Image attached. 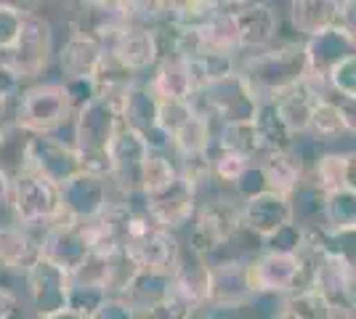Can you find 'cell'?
Instances as JSON below:
<instances>
[{
  "label": "cell",
  "instance_id": "cell-58",
  "mask_svg": "<svg viewBox=\"0 0 356 319\" xmlns=\"http://www.w3.org/2000/svg\"><path fill=\"white\" fill-rule=\"evenodd\" d=\"M346 186L356 192V149L346 152Z\"/></svg>",
  "mask_w": 356,
  "mask_h": 319
},
{
  "label": "cell",
  "instance_id": "cell-20",
  "mask_svg": "<svg viewBox=\"0 0 356 319\" xmlns=\"http://www.w3.org/2000/svg\"><path fill=\"white\" fill-rule=\"evenodd\" d=\"M232 19L237 27V43L242 54L261 51L280 40L282 19H280V11L266 0H250L248 6L232 11Z\"/></svg>",
  "mask_w": 356,
  "mask_h": 319
},
{
  "label": "cell",
  "instance_id": "cell-44",
  "mask_svg": "<svg viewBox=\"0 0 356 319\" xmlns=\"http://www.w3.org/2000/svg\"><path fill=\"white\" fill-rule=\"evenodd\" d=\"M200 309H202V306H194L192 301H186V298H184L178 290H173V285H170L168 295H165L157 306H152L147 314H144V319H194Z\"/></svg>",
  "mask_w": 356,
  "mask_h": 319
},
{
  "label": "cell",
  "instance_id": "cell-32",
  "mask_svg": "<svg viewBox=\"0 0 356 319\" xmlns=\"http://www.w3.org/2000/svg\"><path fill=\"white\" fill-rule=\"evenodd\" d=\"M168 3H170L168 24L181 32L202 30L216 16H221L226 11L218 0H168Z\"/></svg>",
  "mask_w": 356,
  "mask_h": 319
},
{
  "label": "cell",
  "instance_id": "cell-64",
  "mask_svg": "<svg viewBox=\"0 0 356 319\" xmlns=\"http://www.w3.org/2000/svg\"><path fill=\"white\" fill-rule=\"evenodd\" d=\"M138 319H144V317H138Z\"/></svg>",
  "mask_w": 356,
  "mask_h": 319
},
{
  "label": "cell",
  "instance_id": "cell-61",
  "mask_svg": "<svg viewBox=\"0 0 356 319\" xmlns=\"http://www.w3.org/2000/svg\"><path fill=\"white\" fill-rule=\"evenodd\" d=\"M226 11H237V8H242V6H248L250 0H218Z\"/></svg>",
  "mask_w": 356,
  "mask_h": 319
},
{
  "label": "cell",
  "instance_id": "cell-33",
  "mask_svg": "<svg viewBox=\"0 0 356 319\" xmlns=\"http://www.w3.org/2000/svg\"><path fill=\"white\" fill-rule=\"evenodd\" d=\"M216 147L226 149V152H237L242 157H250V160H261L266 149H264V141L258 136L252 120L248 122H221L216 128Z\"/></svg>",
  "mask_w": 356,
  "mask_h": 319
},
{
  "label": "cell",
  "instance_id": "cell-24",
  "mask_svg": "<svg viewBox=\"0 0 356 319\" xmlns=\"http://www.w3.org/2000/svg\"><path fill=\"white\" fill-rule=\"evenodd\" d=\"M40 259V234L16 224H0V274L24 277Z\"/></svg>",
  "mask_w": 356,
  "mask_h": 319
},
{
  "label": "cell",
  "instance_id": "cell-12",
  "mask_svg": "<svg viewBox=\"0 0 356 319\" xmlns=\"http://www.w3.org/2000/svg\"><path fill=\"white\" fill-rule=\"evenodd\" d=\"M250 282L255 295H287L293 290L306 288L303 259L298 253L282 250H261L250 259Z\"/></svg>",
  "mask_w": 356,
  "mask_h": 319
},
{
  "label": "cell",
  "instance_id": "cell-42",
  "mask_svg": "<svg viewBox=\"0 0 356 319\" xmlns=\"http://www.w3.org/2000/svg\"><path fill=\"white\" fill-rule=\"evenodd\" d=\"M306 179L316 183L322 192L346 186V152H322V157L309 167Z\"/></svg>",
  "mask_w": 356,
  "mask_h": 319
},
{
  "label": "cell",
  "instance_id": "cell-17",
  "mask_svg": "<svg viewBox=\"0 0 356 319\" xmlns=\"http://www.w3.org/2000/svg\"><path fill=\"white\" fill-rule=\"evenodd\" d=\"M197 205H200V195L194 192L192 183H186L181 176L170 186H165L163 192L141 199V208L149 218L176 234H181V229L192 224Z\"/></svg>",
  "mask_w": 356,
  "mask_h": 319
},
{
  "label": "cell",
  "instance_id": "cell-48",
  "mask_svg": "<svg viewBox=\"0 0 356 319\" xmlns=\"http://www.w3.org/2000/svg\"><path fill=\"white\" fill-rule=\"evenodd\" d=\"M330 80V91L338 99H356V54L346 56L341 64L332 67V72L327 75Z\"/></svg>",
  "mask_w": 356,
  "mask_h": 319
},
{
  "label": "cell",
  "instance_id": "cell-18",
  "mask_svg": "<svg viewBox=\"0 0 356 319\" xmlns=\"http://www.w3.org/2000/svg\"><path fill=\"white\" fill-rule=\"evenodd\" d=\"M134 208L136 205L125 202V199H112L96 218H90V221L83 224L86 237H88V245H90V253H99V256H118V253H125Z\"/></svg>",
  "mask_w": 356,
  "mask_h": 319
},
{
  "label": "cell",
  "instance_id": "cell-2",
  "mask_svg": "<svg viewBox=\"0 0 356 319\" xmlns=\"http://www.w3.org/2000/svg\"><path fill=\"white\" fill-rule=\"evenodd\" d=\"M120 125V106L109 99H93L88 106L74 112L72 117V147L80 154L83 170L99 173L109 179V149L118 136Z\"/></svg>",
  "mask_w": 356,
  "mask_h": 319
},
{
  "label": "cell",
  "instance_id": "cell-36",
  "mask_svg": "<svg viewBox=\"0 0 356 319\" xmlns=\"http://www.w3.org/2000/svg\"><path fill=\"white\" fill-rule=\"evenodd\" d=\"M189 67H192L197 91H202L210 83H218L223 77L237 72L239 54H232V51H202L197 56H189Z\"/></svg>",
  "mask_w": 356,
  "mask_h": 319
},
{
  "label": "cell",
  "instance_id": "cell-13",
  "mask_svg": "<svg viewBox=\"0 0 356 319\" xmlns=\"http://www.w3.org/2000/svg\"><path fill=\"white\" fill-rule=\"evenodd\" d=\"M24 170L40 173L43 179L61 186L83 170V163L70 138H61L59 133H32Z\"/></svg>",
  "mask_w": 356,
  "mask_h": 319
},
{
  "label": "cell",
  "instance_id": "cell-59",
  "mask_svg": "<svg viewBox=\"0 0 356 319\" xmlns=\"http://www.w3.org/2000/svg\"><path fill=\"white\" fill-rule=\"evenodd\" d=\"M11 176L0 167V208H8V197H11Z\"/></svg>",
  "mask_w": 356,
  "mask_h": 319
},
{
  "label": "cell",
  "instance_id": "cell-49",
  "mask_svg": "<svg viewBox=\"0 0 356 319\" xmlns=\"http://www.w3.org/2000/svg\"><path fill=\"white\" fill-rule=\"evenodd\" d=\"M194 112H197V106L192 99H160V125L170 133V138Z\"/></svg>",
  "mask_w": 356,
  "mask_h": 319
},
{
  "label": "cell",
  "instance_id": "cell-38",
  "mask_svg": "<svg viewBox=\"0 0 356 319\" xmlns=\"http://www.w3.org/2000/svg\"><path fill=\"white\" fill-rule=\"evenodd\" d=\"M115 8L120 11L122 22L128 27L157 30L170 16V3L168 0H115Z\"/></svg>",
  "mask_w": 356,
  "mask_h": 319
},
{
  "label": "cell",
  "instance_id": "cell-1",
  "mask_svg": "<svg viewBox=\"0 0 356 319\" xmlns=\"http://www.w3.org/2000/svg\"><path fill=\"white\" fill-rule=\"evenodd\" d=\"M237 72L250 83V88L261 99H271L306 77V40H277L261 51H239Z\"/></svg>",
  "mask_w": 356,
  "mask_h": 319
},
{
  "label": "cell",
  "instance_id": "cell-28",
  "mask_svg": "<svg viewBox=\"0 0 356 319\" xmlns=\"http://www.w3.org/2000/svg\"><path fill=\"white\" fill-rule=\"evenodd\" d=\"M261 167L266 173V181L271 192L280 195H293L300 183L306 181V165L296 154V149H277V152H266L261 160Z\"/></svg>",
  "mask_w": 356,
  "mask_h": 319
},
{
  "label": "cell",
  "instance_id": "cell-62",
  "mask_svg": "<svg viewBox=\"0 0 356 319\" xmlns=\"http://www.w3.org/2000/svg\"><path fill=\"white\" fill-rule=\"evenodd\" d=\"M338 6H346V3H356V0H335Z\"/></svg>",
  "mask_w": 356,
  "mask_h": 319
},
{
  "label": "cell",
  "instance_id": "cell-41",
  "mask_svg": "<svg viewBox=\"0 0 356 319\" xmlns=\"http://www.w3.org/2000/svg\"><path fill=\"white\" fill-rule=\"evenodd\" d=\"M325 229L343 231L356 229V192L348 186L332 189L325 195Z\"/></svg>",
  "mask_w": 356,
  "mask_h": 319
},
{
  "label": "cell",
  "instance_id": "cell-56",
  "mask_svg": "<svg viewBox=\"0 0 356 319\" xmlns=\"http://www.w3.org/2000/svg\"><path fill=\"white\" fill-rule=\"evenodd\" d=\"M332 99H335V101H338V106H341L348 136L356 138V99H338V96H332Z\"/></svg>",
  "mask_w": 356,
  "mask_h": 319
},
{
  "label": "cell",
  "instance_id": "cell-31",
  "mask_svg": "<svg viewBox=\"0 0 356 319\" xmlns=\"http://www.w3.org/2000/svg\"><path fill=\"white\" fill-rule=\"evenodd\" d=\"M170 285H173V272L138 269L128 282V288L122 290V298L138 311V317H144L152 306H157L168 295Z\"/></svg>",
  "mask_w": 356,
  "mask_h": 319
},
{
  "label": "cell",
  "instance_id": "cell-27",
  "mask_svg": "<svg viewBox=\"0 0 356 319\" xmlns=\"http://www.w3.org/2000/svg\"><path fill=\"white\" fill-rule=\"evenodd\" d=\"M290 24L298 38L309 40L319 32L330 30L341 19V6L335 0H290Z\"/></svg>",
  "mask_w": 356,
  "mask_h": 319
},
{
  "label": "cell",
  "instance_id": "cell-4",
  "mask_svg": "<svg viewBox=\"0 0 356 319\" xmlns=\"http://www.w3.org/2000/svg\"><path fill=\"white\" fill-rule=\"evenodd\" d=\"M72 106L61 80H40L22 88L14 106V122L27 133H59L72 125Z\"/></svg>",
  "mask_w": 356,
  "mask_h": 319
},
{
  "label": "cell",
  "instance_id": "cell-57",
  "mask_svg": "<svg viewBox=\"0 0 356 319\" xmlns=\"http://www.w3.org/2000/svg\"><path fill=\"white\" fill-rule=\"evenodd\" d=\"M338 22L354 35V40H356V3H346V6H341V19H338Z\"/></svg>",
  "mask_w": 356,
  "mask_h": 319
},
{
  "label": "cell",
  "instance_id": "cell-10",
  "mask_svg": "<svg viewBox=\"0 0 356 319\" xmlns=\"http://www.w3.org/2000/svg\"><path fill=\"white\" fill-rule=\"evenodd\" d=\"M147 141L141 133L120 125L118 136L109 149V181L115 186L120 199L141 208V167L149 157Z\"/></svg>",
  "mask_w": 356,
  "mask_h": 319
},
{
  "label": "cell",
  "instance_id": "cell-3",
  "mask_svg": "<svg viewBox=\"0 0 356 319\" xmlns=\"http://www.w3.org/2000/svg\"><path fill=\"white\" fill-rule=\"evenodd\" d=\"M239 205H242L239 199H234L232 195H221V192H213L210 197L200 199L192 224L186 227L184 247L202 261L210 253H216L223 243H229L237 234L242 224Z\"/></svg>",
  "mask_w": 356,
  "mask_h": 319
},
{
  "label": "cell",
  "instance_id": "cell-9",
  "mask_svg": "<svg viewBox=\"0 0 356 319\" xmlns=\"http://www.w3.org/2000/svg\"><path fill=\"white\" fill-rule=\"evenodd\" d=\"M120 120L125 128L141 133L152 152H173V138L160 125V96L149 85L147 77H138L120 101Z\"/></svg>",
  "mask_w": 356,
  "mask_h": 319
},
{
  "label": "cell",
  "instance_id": "cell-52",
  "mask_svg": "<svg viewBox=\"0 0 356 319\" xmlns=\"http://www.w3.org/2000/svg\"><path fill=\"white\" fill-rule=\"evenodd\" d=\"M90 319H138V311L122 295H106V301L90 314Z\"/></svg>",
  "mask_w": 356,
  "mask_h": 319
},
{
  "label": "cell",
  "instance_id": "cell-16",
  "mask_svg": "<svg viewBox=\"0 0 356 319\" xmlns=\"http://www.w3.org/2000/svg\"><path fill=\"white\" fill-rule=\"evenodd\" d=\"M59 192L61 211L67 213V215H72L74 221H80V224L96 218L112 199H120L115 186H112V181L106 176L88 173V170H80L70 181H64L59 186Z\"/></svg>",
  "mask_w": 356,
  "mask_h": 319
},
{
  "label": "cell",
  "instance_id": "cell-51",
  "mask_svg": "<svg viewBox=\"0 0 356 319\" xmlns=\"http://www.w3.org/2000/svg\"><path fill=\"white\" fill-rule=\"evenodd\" d=\"M61 83H64V91H67L72 112H80L93 99H99V88H96V80L93 77H72V80H61Z\"/></svg>",
  "mask_w": 356,
  "mask_h": 319
},
{
  "label": "cell",
  "instance_id": "cell-14",
  "mask_svg": "<svg viewBox=\"0 0 356 319\" xmlns=\"http://www.w3.org/2000/svg\"><path fill=\"white\" fill-rule=\"evenodd\" d=\"M90 256V245L80 221L61 211V215L40 231V259L74 274Z\"/></svg>",
  "mask_w": 356,
  "mask_h": 319
},
{
  "label": "cell",
  "instance_id": "cell-39",
  "mask_svg": "<svg viewBox=\"0 0 356 319\" xmlns=\"http://www.w3.org/2000/svg\"><path fill=\"white\" fill-rule=\"evenodd\" d=\"M178 179V165L176 157L170 152H149V157L144 160L141 167V199L149 195L163 192L165 186Z\"/></svg>",
  "mask_w": 356,
  "mask_h": 319
},
{
  "label": "cell",
  "instance_id": "cell-19",
  "mask_svg": "<svg viewBox=\"0 0 356 319\" xmlns=\"http://www.w3.org/2000/svg\"><path fill=\"white\" fill-rule=\"evenodd\" d=\"M106 51L138 77H147L157 67V61L163 59L160 35L149 27H122L106 43Z\"/></svg>",
  "mask_w": 356,
  "mask_h": 319
},
{
  "label": "cell",
  "instance_id": "cell-34",
  "mask_svg": "<svg viewBox=\"0 0 356 319\" xmlns=\"http://www.w3.org/2000/svg\"><path fill=\"white\" fill-rule=\"evenodd\" d=\"M271 319H332V306L314 288H300L282 295Z\"/></svg>",
  "mask_w": 356,
  "mask_h": 319
},
{
  "label": "cell",
  "instance_id": "cell-46",
  "mask_svg": "<svg viewBox=\"0 0 356 319\" xmlns=\"http://www.w3.org/2000/svg\"><path fill=\"white\" fill-rule=\"evenodd\" d=\"M250 157H242L237 152H226L213 147V179L218 186H232L239 179V173L250 165Z\"/></svg>",
  "mask_w": 356,
  "mask_h": 319
},
{
  "label": "cell",
  "instance_id": "cell-47",
  "mask_svg": "<svg viewBox=\"0 0 356 319\" xmlns=\"http://www.w3.org/2000/svg\"><path fill=\"white\" fill-rule=\"evenodd\" d=\"M325 250L356 274V229H343V231L325 229Z\"/></svg>",
  "mask_w": 356,
  "mask_h": 319
},
{
  "label": "cell",
  "instance_id": "cell-63",
  "mask_svg": "<svg viewBox=\"0 0 356 319\" xmlns=\"http://www.w3.org/2000/svg\"><path fill=\"white\" fill-rule=\"evenodd\" d=\"M221 319H237V317H221Z\"/></svg>",
  "mask_w": 356,
  "mask_h": 319
},
{
  "label": "cell",
  "instance_id": "cell-6",
  "mask_svg": "<svg viewBox=\"0 0 356 319\" xmlns=\"http://www.w3.org/2000/svg\"><path fill=\"white\" fill-rule=\"evenodd\" d=\"M56 56V32L51 19L43 14H30L22 19L14 46L3 54V61L14 69L22 83L40 80Z\"/></svg>",
  "mask_w": 356,
  "mask_h": 319
},
{
  "label": "cell",
  "instance_id": "cell-5",
  "mask_svg": "<svg viewBox=\"0 0 356 319\" xmlns=\"http://www.w3.org/2000/svg\"><path fill=\"white\" fill-rule=\"evenodd\" d=\"M8 211L16 227L43 231L61 215V192L54 181L43 179L40 173L22 170L11 181Z\"/></svg>",
  "mask_w": 356,
  "mask_h": 319
},
{
  "label": "cell",
  "instance_id": "cell-15",
  "mask_svg": "<svg viewBox=\"0 0 356 319\" xmlns=\"http://www.w3.org/2000/svg\"><path fill=\"white\" fill-rule=\"evenodd\" d=\"M24 282V293L30 301L32 317L40 314H54L67 309V295H70V285H72V274L64 272L61 266L51 263L45 259H38L30 269L22 277Z\"/></svg>",
  "mask_w": 356,
  "mask_h": 319
},
{
  "label": "cell",
  "instance_id": "cell-45",
  "mask_svg": "<svg viewBox=\"0 0 356 319\" xmlns=\"http://www.w3.org/2000/svg\"><path fill=\"white\" fill-rule=\"evenodd\" d=\"M264 192H268V181H266V173H264V167H261L258 160H252L250 165L239 173L237 181L229 186V195H232L234 199H239V202L258 197V195H264Z\"/></svg>",
  "mask_w": 356,
  "mask_h": 319
},
{
  "label": "cell",
  "instance_id": "cell-23",
  "mask_svg": "<svg viewBox=\"0 0 356 319\" xmlns=\"http://www.w3.org/2000/svg\"><path fill=\"white\" fill-rule=\"evenodd\" d=\"M351 54H356V40L341 22L306 40V64L312 75L327 77L335 64H341Z\"/></svg>",
  "mask_w": 356,
  "mask_h": 319
},
{
  "label": "cell",
  "instance_id": "cell-22",
  "mask_svg": "<svg viewBox=\"0 0 356 319\" xmlns=\"http://www.w3.org/2000/svg\"><path fill=\"white\" fill-rule=\"evenodd\" d=\"M239 215H242V224L250 229L252 234H258L261 240L271 237L277 229H282L284 224L293 221V205L287 195L280 192H264L258 197L245 199L239 205Z\"/></svg>",
  "mask_w": 356,
  "mask_h": 319
},
{
  "label": "cell",
  "instance_id": "cell-50",
  "mask_svg": "<svg viewBox=\"0 0 356 319\" xmlns=\"http://www.w3.org/2000/svg\"><path fill=\"white\" fill-rule=\"evenodd\" d=\"M306 234H309V229L298 227L296 221H290L282 229H277L271 237H266L264 247L266 250H282V253H300L303 245H306Z\"/></svg>",
  "mask_w": 356,
  "mask_h": 319
},
{
  "label": "cell",
  "instance_id": "cell-60",
  "mask_svg": "<svg viewBox=\"0 0 356 319\" xmlns=\"http://www.w3.org/2000/svg\"><path fill=\"white\" fill-rule=\"evenodd\" d=\"M32 319H88V317L77 314L72 309H61V311H54V314H40V317H32Z\"/></svg>",
  "mask_w": 356,
  "mask_h": 319
},
{
  "label": "cell",
  "instance_id": "cell-26",
  "mask_svg": "<svg viewBox=\"0 0 356 319\" xmlns=\"http://www.w3.org/2000/svg\"><path fill=\"white\" fill-rule=\"evenodd\" d=\"M149 85L160 99H192L197 93L192 67L186 56H165L147 75Z\"/></svg>",
  "mask_w": 356,
  "mask_h": 319
},
{
  "label": "cell",
  "instance_id": "cell-54",
  "mask_svg": "<svg viewBox=\"0 0 356 319\" xmlns=\"http://www.w3.org/2000/svg\"><path fill=\"white\" fill-rule=\"evenodd\" d=\"M16 309H22V298H19V293H16L14 288H8V285H3V282H0V319H8Z\"/></svg>",
  "mask_w": 356,
  "mask_h": 319
},
{
  "label": "cell",
  "instance_id": "cell-11",
  "mask_svg": "<svg viewBox=\"0 0 356 319\" xmlns=\"http://www.w3.org/2000/svg\"><path fill=\"white\" fill-rule=\"evenodd\" d=\"M210 266V301L208 304L223 314L234 317L237 311L248 309L252 301V282H250V259L226 256L208 263Z\"/></svg>",
  "mask_w": 356,
  "mask_h": 319
},
{
  "label": "cell",
  "instance_id": "cell-30",
  "mask_svg": "<svg viewBox=\"0 0 356 319\" xmlns=\"http://www.w3.org/2000/svg\"><path fill=\"white\" fill-rule=\"evenodd\" d=\"M173 290H178L194 306H205L210 301V266L192 256L186 247L173 269Z\"/></svg>",
  "mask_w": 356,
  "mask_h": 319
},
{
  "label": "cell",
  "instance_id": "cell-35",
  "mask_svg": "<svg viewBox=\"0 0 356 319\" xmlns=\"http://www.w3.org/2000/svg\"><path fill=\"white\" fill-rule=\"evenodd\" d=\"M252 125L258 131V136L264 141V149L266 152H277V149H290L296 136L290 133V128L284 125V120L280 117L277 106L271 99H261V104L255 109V117H252Z\"/></svg>",
  "mask_w": 356,
  "mask_h": 319
},
{
  "label": "cell",
  "instance_id": "cell-7",
  "mask_svg": "<svg viewBox=\"0 0 356 319\" xmlns=\"http://www.w3.org/2000/svg\"><path fill=\"white\" fill-rule=\"evenodd\" d=\"M125 253L138 269L173 272L184 253V243L176 231L154 224L144 213V208H134Z\"/></svg>",
  "mask_w": 356,
  "mask_h": 319
},
{
  "label": "cell",
  "instance_id": "cell-25",
  "mask_svg": "<svg viewBox=\"0 0 356 319\" xmlns=\"http://www.w3.org/2000/svg\"><path fill=\"white\" fill-rule=\"evenodd\" d=\"M322 99H325V96L316 91V88H312L306 80H300L296 85L284 88V91L277 93V96H271V101L277 106L280 117H282L284 125L290 128L293 136L309 133V122H312L314 109H316V104H319Z\"/></svg>",
  "mask_w": 356,
  "mask_h": 319
},
{
  "label": "cell",
  "instance_id": "cell-37",
  "mask_svg": "<svg viewBox=\"0 0 356 319\" xmlns=\"http://www.w3.org/2000/svg\"><path fill=\"white\" fill-rule=\"evenodd\" d=\"M325 195L316 183L309 179L298 186L290 195V205H293V221L298 227L306 229H325Z\"/></svg>",
  "mask_w": 356,
  "mask_h": 319
},
{
  "label": "cell",
  "instance_id": "cell-43",
  "mask_svg": "<svg viewBox=\"0 0 356 319\" xmlns=\"http://www.w3.org/2000/svg\"><path fill=\"white\" fill-rule=\"evenodd\" d=\"M106 288L96 285V282H80V279H72L70 285V295H67V309H72L77 314L88 317L99 309V306L106 301Z\"/></svg>",
  "mask_w": 356,
  "mask_h": 319
},
{
  "label": "cell",
  "instance_id": "cell-55",
  "mask_svg": "<svg viewBox=\"0 0 356 319\" xmlns=\"http://www.w3.org/2000/svg\"><path fill=\"white\" fill-rule=\"evenodd\" d=\"M45 0H0V8H8L14 14L30 16V14H40Z\"/></svg>",
  "mask_w": 356,
  "mask_h": 319
},
{
  "label": "cell",
  "instance_id": "cell-29",
  "mask_svg": "<svg viewBox=\"0 0 356 319\" xmlns=\"http://www.w3.org/2000/svg\"><path fill=\"white\" fill-rule=\"evenodd\" d=\"M216 128H218V122L197 109L192 117L173 133V152L170 154L173 157L210 154L216 147Z\"/></svg>",
  "mask_w": 356,
  "mask_h": 319
},
{
  "label": "cell",
  "instance_id": "cell-8",
  "mask_svg": "<svg viewBox=\"0 0 356 319\" xmlns=\"http://www.w3.org/2000/svg\"><path fill=\"white\" fill-rule=\"evenodd\" d=\"M194 106L218 122H248L255 117V109L261 104V96L252 91L245 77L234 75L223 77L218 83H210L202 91L192 96Z\"/></svg>",
  "mask_w": 356,
  "mask_h": 319
},
{
  "label": "cell",
  "instance_id": "cell-53",
  "mask_svg": "<svg viewBox=\"0 0 356 319\" xmlns=\"http://www.w3.org/2000/svg\"><path fill=\"white\" fill-rule=\"evenodd\" d=\"M22 19H24L22 14H14V11H8V8H0V51H3V54L14 46L16 32L22 27Z\"/></svg>",
  "mask_w": 356,
  "mask_h": 319
},
{
  "label": "cell",
  "instance_id": "cell-21",
  "mask_svg": "<svg viewBox=\"0 0 356 319\" xmlns=\"http://www.w3.org/2000/svg\"><path fill=\"white\" fill-rule=\"evenodd\" d=\"M106 54V46L93 38L88 32L74 30L70 27L67 40L56 51V61H59L61 80H72V77H93L102 67V59Z\"/></svg>",
  "mask_w": 356,
  "mask_h": 319
},
{
  "label": "cell",
  "instance_id": "cell-40",
  "mask_svg": "<svg viewBox=\"0 0 356 319\" xmlns=\"http://www.w3.org/2000/svg\"><path fill=\"white\" fill-rule=\"evenodd\" d=\"M309 136L316 138L319 144H330V141H338V138L348 136L346 131V120H343V112L338 101L330 96V99H322L312 115V122H309Z\"/></svg>",
  "mask_w": 356,
  "mask_h": 319
}]
</instances>
